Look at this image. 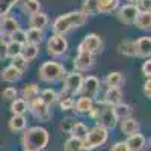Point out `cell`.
Segmentation results:
<instances>
[{"label": "cell", "mask_w": 151, "mask_h": 151, "mask_svg": "<svg viewBox=\"0 0 151 151\" xmlns=\"http://www.w3.org/2000/svg\"><path fill=\"white\" fill-rule=\"evenodd\" d=\"M89 116L97 122V125H100V127H103L106 130L115 129L118 124V119L115 116V113H113V106L106 104L101 100L94 101V106L89 112Z\"/></svg>", "instance_id": "6da1fadb"}, {"label": "cell", "mask_w": 151, "mask_h": 151, "mask_svg": "<svg viewBox=\"0 0 151 151\" xmlns=\"http://www.w3.org/2000/svg\"><path fill=\"white\" fill-rule=\"evenodd\" d=\"M48 141H50L48 132L44 127H40V125L27 129L21 139L24 150H32V151H42L48 145Z\"/></svg>", "instance_id": "7a4b0ae2"}, {"label": "cell", "mask_w": 151, "mask_h": 151, "mask_svg": "<svg viewBox=\"0 0 151 151\" xmlns=\"http://www.w3.org/2000/svg\"><path fill=\"white\" fill-rule=\"evenodd\" d=\"M38 76H40V79L42 82L55 83V82H59L64 79L65 68H64V65L56 60H47L38 68Z\"/></svg>", "instance_id": "3957f363"}, {"label": "cell", "mask_w": 151, "mask_h": 151, "mask_svg": "<svg viewBox=\"0 0 151 151\" xmlns=\"http://www.w3.org/2000/svg\"><path fill=\"white\" fill-rule=\"evenodd\" d=\"M109 139V130L100 127V125H95V127L89 129L86 137L82 141L83 144V151H92L95 148L103 147Z\"/></svg>", "instance_id": "277c9868"}, {"label": "cell", "mask_w": 151, "mask_h": 151, "mask_svg": "<svg viewBox=\"0 0 151 151\" xmlns=\"http://www.w3.org/2000/svg\"><path fill=\"white\" fill-rule=\"evenodd\" d=\"M77 50H79V53H88V55L94 56L103 50V40L97 33H89L82 40Z\"/></svg>", "instance_id": "5b68a950"}, {"label": "cell", "mask_w": 151, "mask_h": 151, "mask_svg": "<svg viewBox=\"0 0 151 151\" xmlns=\"http://www.w3.org/2000/svg\"><path fill=\"white\" fill-rule=\"evenodd\" d=\"M82 83H83V76L80 73H77V71L68 73L64 76V88H62V91L67 92L71 97H74L76 94L80 92Z\"/></svg>", "instance_id": "8992f818"}, {"label": "cell", "mask_w": 151, "mask_h": 151, "mask_svg": "<svg viewBox=\"0 0 151 151\" xmlns=\"http://www.w3.org/2000/svg\"><path fill=\"white\" fill-rule=\"evenodd\" d=\"M98 92H100V80L95 76H88V77H83V83H82V88H80V92L82 97L85 98H89V100H94L98 97Z\"/></svg>", "instance_id": "52a82bcc"}, {"label": "cell", "mask_w": 151, "mask_h": 151, "mask_svg": "<svg viewBox=\"0 0 151 151\" xmlns=\"http://www.w3.org/2000/svg\"><path fill=\"white\" fill-rule=\"evenodd\" d=\"M68 50V41L65 36H60V35H53L48 38L47 41V52L48 55L52 56H62L65 55Z\"/></svg>", "instance_id": "ba28073f"}, {"label": "cell", "mask_w": 151, "mask_h": 151, "mask_svg": "<svg viewBox=\"0 0 151 151\" xmlns=\"http://www.w3.org/2000/svg\"><path fill=\"white\" fill-rule=\"evenodd\" d=\"M27 110L36 119L44 121V122L52 118V110H50V107L47 104H44L40 98H35V100H32V101H29L27 103Z\"/></svg>", "instance_id": "9c48e42d"}, {"label": "cell", "mask_w": 151, "mask_h": 151, "mask_svg": "<svg viewBox=\"0 0 151 151\" xmlns=\"http://www.w3.org/2000/svg\"><path fill=\"white\" fill-rule=\"evenodd\" d=\"M116 18L122 23V24H133L137 14H139V9H137L136 5H124V6H119L116 11Z\"/></svg>", "instance_id": "30bf717a"}, {"label": "cell", "mask_w": 151, "mask_h": 151, "mask_svg": "<svg viewBox=\"0 0 151 151\" xmlns=\"http://www.w3.org/2000/svg\"><path fill=\"white\" fill-rule=\"evenodd\" d=\"M18 29H20V23H18V20L15 17H11V15L0 17V35H2L3 38L11 36Z\"/></svg>", "instance_id": "8fae6325"}, {"label": "cell", "mask_w": 151, "mask_h": 151, "mask_svg": "<svg viewBox=\"0 0 151 151\" xmlns=\"http://www.w3.org/2000/svg\"><path fill=\"white\" fill-rule=\"evenodd\" d=\"M125 145H127L129 151H144L147 148V139L145 136L141 134L139 132L137 133H133L127 137V141H124Z\"/></svg>", "instance_id": "7c38bea8"}, {"label": "cell", "mask_w": 151, "mask_h": 151, "mask_svg": "<svg viewBox=\"0 0 151 151\" xmlns=\"http://www.w3.org/2000/svg\"><path fill=\"white\" fill-rule=\"evenodd\" d=\"M134 50H136V56L139 58H148L151 55V38L150 36H141L134 41Z\"/></svg>", "instance_id": "4fadbf2b"}, {"label": "cell", "mask_w": 151, "mask_h": 151, "mask_svg": "<svg viewBox=\"0 0 151 151\" xmlns=\"http://www.w3.org/2000/svg\"><path fill=\"white\" fill-rule=\"evenodd\" d=\"M92 65H94V56L88 55V53H79L74 59V68L77 73L91 70Z\"/></svg>", "instance_id": "5bb4252c"}, {"label": "cell", "mask_w": 151, "mask_h": 151, "mask_svg": "<svg viewBox=\"0 0 151 151\" xmlns=\"http://www.w3.org/2000/svg\"><path fill=\"white\" fill-rule=\"evenodd\" d=\"M94 106V100H89V98H85V97H80L77 100H74V113L76 115H89V112Z\"/></svg>", "instance_id": "9a60e30c"}, {"label": "cell", "mask_w": 151, "mask_h": 151, "mask_svg": "<svg viewBox=\"0 0 151 151\" xmlns=\"http://www.w3.org/2000/svg\"><path fill=\"white\" fill-rule=\"evenodd\" d=\"M65 17L68 18V21H70V24H71V29H74V27H82L83 24L88 21V18H89V17H86L80 9L70 11L68 14H65Z\"/></svg>", "instance_id": "2e32d148"}, {"label": "cell", "mask_w": 151, "mask_h": 151, "mask_svg": "<svg viewBox=\"0 0 151 151\" xmlns=\"http://www.w3.org/2000/svg\"><path fill=\"white\" fill-rule=\"evenodd\" d=\"M101 101H104L106 104L115 106L118 103L122 101V91L121 88H107V91L104 92V97Z\"/></svg>", "instance_id": "e0dca14e"}, {"label": "cell", "mask_w": 151, "mask_h": 151, "mask_svg": "<svg viewBox=\"0 0 151 151\" xmlns=\"http://www.w3.org/2000/svg\"><path fill=\"white\" fill-rule=\"evenodd\" d=\"M71 30V24L68 21V18L65 15H59L55 21H53V32L55 35H60L64 36L65 33H68Z\"/></svg>", "instance_id": "ac0fdd59"}, {"label": "cell", "mask_w": 151, "mask_h": 151, "mask_svg": "<svg viewBox=\"0 0 151 151\" xmlns=\"http://www.w3.org/2000/svg\"><path fill=\"white\" fill-rule=\"evenodd\" d=\"M9 130L12 133H18V132H24L27 125V119L24 115H12L9 119Z\"/></svg>", "instance_id": "d6986e66"}, {"label": "cell", "mask_w": 151, "mask_h": 151, "mask_svg": "<svg viewBox=\"0 0 151 151\" xmlns=\"http://www.w3.org/2000/svg\"><path fill=\"white\" fill-rule=\"evenodd\" d=\"M21 73L20 71H17L14 67H11V65H8V67H5L2 71H0V77H2V80H5V82H8V83H14V82H18L20 79H21Z\"/></svg>", "instance_id": "ffe728a7"}, {"label": "cell", "mask_w": 151, "mask_h": 151, "mask_svg": "<svg viewBox=\"0 0 151 151\" xmlns=\"http://www.w3.org/2000/svg\"><path fill=\"white\" fill-rule=\"evenodd\" d=\"M121 132L124 134H127V136H130L133 133H137L139 132V122L132 116L124 118V119H121Z\"/></svg>", "instance_id": "44dd1931"}, {"label": "cell", "mask_w": 151, "mask_h": 151, "mask_svg": "<svg viewBox=\"0 0 151 151\" xmlns=\"http://www.w3.org/2000/svg\"><path fill=\"white\" fill-rule=\"evenodd\" d=\"M29 23H30L32 29L44 30L47 27V24H48V17H47V14H44V12H38V14H35V15H30Z\"/></svg>", "instance_id": "7402d4cb"}, {"label": "cell", "mask_w": 151, "mask_h": 151, "mask_svg": "<svg viewBox=\"0 0 151 151\" xmlns=\"http://www.w3.org/2000/svg\"><path fill=\"white\" fill-rule=\"evenodd\" d=\"M21 94H23L21 98L26 100V101L29 103V101H32V100H35V98L40 97V88H38L36 83H27V85L23 86Z\"/></svg>", "instance_id": "603a6c76"}, {"label": "cell", "mask_w": 151, "mask_h": 151, "mask_svg": "<svg viewBox=\"0 0 151 151\" xmlns=\"http://www.w3.org/2000/svg\"><path fill=\"white\" fill-rule=\"evenodd\" d=\"M119 8V0H98V14H112Z\"/></svg>", "instance_id": "cb8c5ba5"}, {"label": "cell", "mask_w": 151, "mask_h": 151, "mask_svg": "<svg viewBox=\"0 0 151 151\" xmlns=\"http://www.w3.org/2000/svg\"><path fill=\"white\" fill-rule=\"evenodd\" d=\"M133 24L141 30H150L151 29V12H139Z\"/></svg>", "instance_id": "d4e9b609"}, {"label": "cell", "mask_w": 151, "mask_h": 151, "mask_svg": "<svg viewBox=\"0 0 151 151\" xmlns=\"http://www.w3.org/2000/svg\"><path fill=\"white\" fill-rule=\"evenodd\" d=\"M104 83L107 85V88H121L124 83V76L119 71H112L106 76Z\"/></svg>", "instance_id": "484cf974"}, {"label": "cell", "mask_w": 151, "mask_h": 151, "mask_svg": "<svg viewBox=\"0 0 151 151\" xmlns=\"http://www.w3.org/2000/svg\"><path fill=\"white\" fill-rule=\"evenodd\" d=\"M132 112H133V109H132V106L127 104V103H122V101H121V103H118V104L113 106V113H115V116H116L118 121L132 116Z\"/></svg>", "instance_id": "4316f807"}, {"label": "cell", "mask_w": 151, "mask_h": 151, "mask_svg": "<svg viewBox=\"0 0 151 151\" xmlns=\"http://www.w3.org/2000/svg\"><path fill=\"white\" fill-rule=\"evenodd\" d=\"M118 52L127 58H133L136 56V50H134V41L132 40H122L118 44Z\"/></svg>", "instance_id": "83f0119b"}, {"label": "cell", "mask_w": 151, "mask_h": 151, "mask_svg": "<svg viewBox=\"0 0 151 151\" xmlns=\"http://www.w3.org/2000/svg\"><path fill=\"white\" fill-rule=\"evenodd\" d=\"M38 98H40L44 104H47L48 107H52L58 101V92L55 89H52V88H47V89L41 91V94H40Z\"/></svg>", "instance_id": "f1b7e54d"}, {"label": "cell", "mask_w": 151, "mask_h": 151, "mask_svg": "<svg viewBox=\"0 0 151 151\" xmlns=\"http://www.w3.org/2000/svg\"><path fill=\"white\" fill-rule=\"evenodd\" d=\"M21 9L24 14L35 15L38 12H41V3H40V0H23Z\"/></svg>", "instance_id": "f546056e"}, {"label": "cell", "mask_w": 151, "mask_h": 151, "mask_svg": "<svg viewBox=\"0 0 151 151\" xmlns=\"http://www.w3.org/2000/svg\"><path fill=\"white\" fill-rule=\"evenodd\" d=\"M44 41V33L42 30H38V29H29L26 32V42L32 44V45H40Z\"/></svg>", "instance_id": "4dcf8cb0"}, {"label": "cell", "mask_w": 151, "mask_h": 151, "mask_svg": "<svg viewBox=\"0 0 151 151\" xmlns=\"http://www.w3.org/2000/svg\"><path fill=\"white\" fill-rule=\"evenodd\" d=\"M58 101H59V107H60L62 112L73 110V107H74V98L64 91L60 94H58Z\"/></svg>", "instance_id": "1f68e13d"}, {"label": "cell", "mask_w": 151, "mask_h": 151, "mask_svg": "<svg viewBox=\"0 0 151 151\" xmlns=\"http://www.w3.org/2000/svg\"><path fill=\"white\" fill-rule=\"evenodd\" d=\"M38 52H40V48H38V45H32V44H24L23 47H21V58L24 59V60H27V62H30V60H33L36 56H38Z\"/></svg>", "instance_id": "d6a6232c"}, {"label": "cell", "mask_w": 151, "mask_h": 151, "mask_svg": "<svg viewBox=\"0 0 151 151\" xmlns=\"http://www.w3.org/2000/svg\"><path fill=\"white\" fill-rule=\"evenodd\" d=\"M88 132H89L88 125L77 121V122L74 124V127L71 129L70 134H71V137H76V139H79V141H83L85 137H86V134H88Z\"/></svg>", "instance_id": "836d02e7"}, {"label": "cell", "mask_w": 151, "mask_h": 151, "mask_svg": "<svg viewBox=\"0 0 151 151\" xmlns=\"http://www.w3.org/2000/svg\"><path fill=\"white\" fill-rule=\"evenodd\" d=\"M80 11L86 17L98 14V0H83Z\"/></svg>", "instance_id": "e575fe53"}, {"label": "cell", "mask_w": 151, "mask_h": 151, "mask_svg": "<svg viewBox=\"0 0 151 151\" xmlns=\"http://www.w3.org/2000/svg\"><path fill=\"white\" fill-rule=\"evenodd\" d=\"M11 112L12 115H24L27 112V101L23 98H15L11 101Z\"/></svg>", "instance_id": "d590c367"}, {"label": "cell", "mask_w": 151, "mask_h": 151, "mask_svg": "<svg viewBox=\"0 0 151 151\" xmlns=\"http://www.w3.org/2000/svg\"><path fill=\"white\" fill-rule=\"evenodd\" d=\"M64 150L65 151H83V144H82V141L70 136L64 145Z\"/></svg>", "instance_id": "8d00e7d4"}, {"label": "cell", "mask_w": 151, "mask_h": 151, "mask_svg": "<svg viewBox=\"0 0 151 151\" xmlns=\"http://www.w3.org/2000/svg\"><path fill=\"white\" fill-rule=\"evenodd\" d=\"M27 65H29V62H27V60H24L21 56H15V58H12V59H11V67H14V68H15L17 71H20L21 74L26 73Z\"/></svg>", "instance_id": "74e56055"}, {"label": "cell", "mask_w": 151, "mask_h": 151, "mask_svg": "<svg viewBox=\"0 0 151 151\" xmlns=\"http://www.w3.org/2000/svg\"><path fill=\"white\" fill-rule=\"evenodd\" d=\"M21 47H23V45H20V44H17V42H14V41L6 42V56H8L9 59L15 58V56H20V55H21Z\"/></svg>", "instance_id": "f35d334b"}, {"label": "cell", "mask_w": 151, "mask_h": 151, "mask_svg": "<svg viewBox=\"0 0 151 151\" xmlns=\"http://www.w3.org/2000/svg\"><path fill=\"white\" fill-rule=\"evenodd\" d=\"M20 0H0V17L9 15L11 9L14 8Z\"/></svg>", "instance_id": "ab89813d"}, {"label": "cell", "mask_w": 151, "mask_h": 151, "mask_svg": "<svg viewBox=\"0 0 151 151\" xmlns=\"http://www.w3.org/2000/svg\"><path fill=\"white\" fill-rule=\"evenodd\" d=\"M9 38H11V41H14V42L20 44V45H24V44H26V30L18 29V30H15L14 33H12Z\"/></svg>", "instance_id": "60d3db41"}, {"label": "cell", "mask_w": 151, "mask_h": 151, "mask_svg": "<svg viewBox=\"0 0 151 151\" xmlns=\"http://www.w3.org/2000/svg\"><path fill=\"white\" fill-rule=\"evenodd\" d=\"M17 94H18V91L15 89V88L8 86L2 91V98L5 100V101H14V100L17 98Z\"/></svg>", "instance_id": "b9f144b4"}, {"label": "cell", "mask_w": 151, "mask_h": 151, "mask_svg": "<svg viewBox=\"0 0 151 151\" xmlns=\"http://www.w3.org/2000/svg\"><path fill=\"white\" fill-rule=\"evenodd\" d=\"M76 122H77V121H76V118H71V116H68V118H65V119H62V122H60V132L70 134V132H71V129L74 127Z\"/></svg>", "instance_id": "7bdbcfd3"}, {"label": "cell", "mask_w": 151, "mask_h": 151, "mask_svg": "<svg viewBox=\"0 0 151 151\" xmlns=\"http://www.w3.org/2000/svg\"><path fill=\"white\" fill-rule=\"evenodd\" d=\"M136 6L139 12H151V0H139Z\"/></svg>", "instance_id": "ee69618b"}, {"label": "cell", "mask_w": 151, "mask_h": 151, "mask_svg": "<svg viewBox=\"0 0 151 151\" xmlns=\"http://www.w3.org/2000/svg\"><path fill=\"white\" fill-rule=\"evenodd\" d=\"M142 74L147 79H150V76H151V60L150 59H147L142 64Z\"/></svg>", "instance_id": "f6af8a7d"}, {"label": "cell", "mask_w": 151, "mask_h": 151, "mask_svg": "<svg viewBox=\"0 0 151 151\" xmlns=\"http://www.w3.org/2000/svg\"><path fill=\"white\" fill-rule=\"evenodd\" d=\"M110 151H129L127 145H125V142H116V144H113Z\"/></svg>", "instance_id": "bcb514c9"}, {"label": "cell", "mask_w": 151, "mask_h": 151, "mask_svg": "<svg viewBox=\"0 0 151 151\" xmlns=\"http://www.w3.org/2000/svg\"><path fill=\"white\" fill-rule=\"evenodd\" d=\"M144 95H145L147 98L151 97V80H150V79H147L145 83H144Z\"/></svg>", "instance_id": "7dc6e473"}, {"label": "cell", "mask_w": 151, "mask_h": 151, "mask_svg": "<svg viewBox=\"0 0 151 151\" xmlns=\"http://www.w3.org/2000/svg\"><path fill=\"white\" fill-rule=\"evenodd\" d=\"M8 59L6 56V41H2L0 42V60H5Z\"/></svg>", "instance_id": "c3c4849f"}, {"label": "cell", "mask_w": 151, "mask_h": 151, "mask_svg": "<svg viewBox=\"0 0 151 151\" xmlns=\"http://www.w3.org/2000/svg\"><path fill=\"white\" fill-rule=\"evenodd\" d=\"M125 2H127V3H130V5H136L137 2H139V0H125Z\"/></svg>", "instance_id": "681fc988"}, {"label": "cell", "mask_w": 151, "mask_h": 151, "mask_svg": "<svg viewBox=\"0 0 151 151\" xmlns=\"http://www.w3.org/2000/svg\"><path fill=\"white\" fill-rule=\"evenodd\" d=\"M2 41H5V38H3L2 35H0V42H2Z\"/></svg>", "instance_id": "f907efd6"}, {"label": "cell", "mask_w": 151, "mask_h": 151, "mask_svg": "<svg viewBox=\"0 0 151 151\" xmlns=\"http://www.w3.org/2000/svg\"><path fill=\"white\" fill-rule=\"evenodd\" d=\"M23 151H32V150H23Z\"/></svg>", "instance_id": "816d5d0a"}]
</instances>
